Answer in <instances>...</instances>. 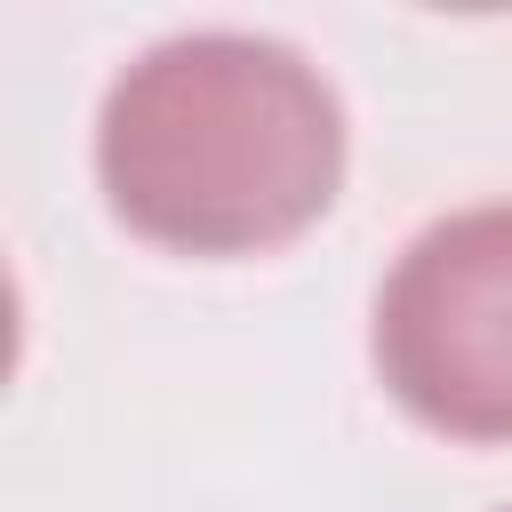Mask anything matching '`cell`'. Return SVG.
Wrapping results in <instances>:
<instances>
[{"instance_id": "cell-1", "label": "cell", "mask_w": 512, "mask_h": 512, "mask_svg": "<svg viewBox=\"0 0 512 512\" xmlns=\"http://www.w3.org/2000/svg\"><path fill=\"white\" fill-rule=\"evenodd\" d=\"M96 176L128 232L184 256H256L328 216L344 184V112L296 48L184 32L112 80Z\"/></svg>"}, {"instance_id": "cell-2", "label": "cell", "mask_w": 512, "mask_h": 512, "mask_svg": "<svg viewBox=\"0 0 512 512\" xmlns=\"http://www.w3.org/2000/svg\"><path fill=\"white\" fill-rule=\"evenodd\" d=\"M392 400L448 440H512V200L440 216L376 296Z\"/></svg>"}]
</instances>
